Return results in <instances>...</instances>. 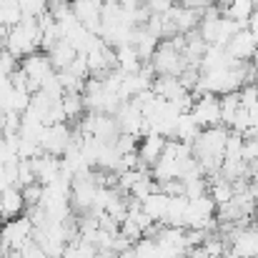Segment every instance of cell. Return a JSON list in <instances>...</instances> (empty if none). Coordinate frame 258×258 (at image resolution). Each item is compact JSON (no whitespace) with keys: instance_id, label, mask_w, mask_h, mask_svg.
<instances>
[{"instance_id":"cell-1","label":"cell","mask_w":258,"mask_h":258,"mask_svg":"<svg viewBox=\"0 0 258 258\" xmlns=\"http://www.w3.org/2000/svg\"><path fill=\"white\" fill-rule=\"evenodd\" d=\"M40 38H43V33L38 28V18H23L18 25L10 28L8 45L5 48L18 60H23V58H28V55H33V53L40 50Z\"/></svg>"},{"instance_id":"cell-2","label":"cell","mask_w":258,"mask_h":258,"mask_svg":"<svg viewBox=\"0 0 258 258\" xmlns=\"http://www.w3.org/2000/svg\"><path fill=\"white\" fill-rule=\"evenodd\" d=\"M35 226L28 216H18L13 221H5L0 228V241H3V256H8L10 251H23L30 241H33Z\"/></svg>"},{"instance_id":"cell-3","label":"cell","mask_w":258,"mask_h":258,"mask_svg":"<svg viewBox=\"0 0 258 258\" xmlns=\"http://www.w3.org/2000/svg\"><path fill=\"white\" fill-rule=\"evenodd\" d=\"M151 66H153L156 76H180L185 68H193V66L185 60L183 50H178L171 40H163V43L158 45L156 55L151 58Z\"/></svg>"},{"instance_id":"cell-4","label":"cell","mask_w":258,"mask_h":258,"mask_svg":"<svg viewBox=\"0 0 258 258\" xmlns=\"http://www.w3.org/2000/svg\"><path fill=\"white\" fill-rule=\"evenodd\" d=\"M71 141H73L71 125L68 123H55V125H45V131L38 138V146H40L43 153L63 158L68 153V148H71Z\"/></svg>"},{"instance_id":"cell-5","label":"cell","mask_w":258,"mask_h":258,"mask_svg":"<svg viewBox=\"0 0 258 258\" xmlns=\"http://www.w3.org/2000/svg\"><path fill=\"white\" fill-rule=\"evenodd\" d=\"M193 120L198 123L201 131L206 128H216V125H223V113H221V98L213 95V93H206L196 100L193 110H190Z\"/></svg>"},{"instance_id":"cell-6","label":"cell","mask_w":258,"mask_h":258,"mask_svg":"<svg viewBox=\"0 0 258 258\" xmlns=\"http://www.w3.org/2000/svg\"><path fill=\"white\" fill-rule=\"evenodd\" d=\"M20 68L25 71V76H28V81H30V93H38L40 86H43V81L55 73L53 66H50L48 53H43V50H38V53L23 58V60H20Z\"/></svg>"},{"instance_id":"cell-7","label":"cell","mask_w":258,"mask_h":258,"mask_svg":"<svg viewBox=\"0 0 258 258\" xmlns=\"http://www.w3.org/2000/svg\"><path fill=\"white\" fill-rule=\"evenodd\" d=\"M256 48H258L256 35H253L251 28H246V30H238V33L233 35V40L226 45V53H228L233 60H238V63H248V60H253Z\"/></svg>"},{"instance_id":"cell-8","label":"cell","mask_w":258,"mask_h":258,"mask_svg":"<svg viewBox=\"0 0 258 258\" xmlns=\"http://www.w3.org/2000/svg\"><path fill=\"white\" fill-rule=\"evenodd\" d=\"M166 138L158 136V133H148L143 136V141L138 143V158H141V168H153L161 158H163V151H166Z\"/></svg>"},{"instance_id":"cell-9","label":"cell","mask_w":258,"mask_h":258,"mask_svg":"<svg viewBox=\"0 0 258 258\" xmlns=\"http://www.w3.org/2000/svg\"><path fill=\"white\" fill-rule=\"evenodd\" d=\"M231 253L238 258H258V228H238L231 241Z\"/></svg>"},{"instance_id":"cell-10","label":"cell","mask_w":258,"mask_h":258,"mask_svg":"<svg viewBox=\"0 0 258 258\" xmlns=\"http://www.w3.org/2000/svg\"><path fill=\"white\" fill-rule=\"evenodd\" d=\"M23 211H28L25 206V198H23V190L10 185L0 193V213H3V221H13L18 216H23Z\"/></svg>"},{"instance_id":"cell-11","label":"cell","mask_w":258,"mask_h":258,"mask_svg":"<svg viewBox=\"0 0 258 258\" xmlns=\"http://www.w3.org/2000/svg\"><path fill=\"white\" fill-rule=\"evenodd\" d=\"M48 58H50L53 71L60 73V71H68V68L73 66V60L78 58V50H76L68 40H58V43L48 50Z\"/></svg>"},{"instance_id":"cell-12","label":"cell","mask_w":258,"mask_h":258,"mask_svg":"<svg viewBox=\"0 0 258 258\" xmlns=\"http://www.w3.org/2000/svg\"><path fill=\"white\" fill-rule=\"evenodd\" d=\"M141 206H143L146 216H151L153 223H166V218H168V208H171V196H166L163 190H158V193L148 196Z\"/></svg>"},{"instance_id":"cell-13","label":"cell","mask_w":258,"mask_h":258,"mask_svg":"<svg viewBox=\"0 0 258 258\" xmlns=\"http://www.w3.org/2000/svg\"><path fill=\"white\" fill-rule=\"evenodd\" d=\"M151 90H153L158 98H163V100H175V98L183 95L188 88H183V83H180L178 76H156Z\"/></svg>"},{"instance_id":"cell-14","label":"cell","mask_w":258,"mask_h":258,"mask_svg":"<svg viewBox=\"0 0 258 258\" xmlns=\"http://www.w3.org/2000/svg\"><path fill=\"white\" fill-rule=\"evenodd\" d=\"M198 136H201V128H198V123L193 120V115H190V113H183V115L178 118V123H175L173 138H175V141H180V143H188V146H193Z\"/></svg>"},{"instance_id":"cell-15","label":"cell","mask_w":258,"mask_h":258,"mask_svg":"<svg viewBox=\"0 0 258 258\" xmlns=\"http://www.w3.org/2000/svg\"><path fill=\"white\" fill-rule=\"evenodd\" d=\"M211 198H213V203L216 206H223V203H228V201H233V196H236V188H233V183L231 180H226L223 175L221 178H216V180H211Z\"/></svg>"},{"instance_id":"cell-16","label":"cell","mask_w":258,"mask_h":258,"mask_svg":"<svg viewBox=\"0 0 258 258\" xmlns=\"http://www.w3.org/2000/svg\"><path fill=\"white\" fill-rule=\"evenodd\" d=\"M241 90L238 93H228V95H221V113H223V125L228 128L233 123V118L238 115L241 110Z\"/></svg>"},{"instance_id":"cell-17","label":"cell","mask_w":258,"mask_h":258,"mask_svg":"<svg viewBox=\"0 0 258 258\" xmlns=\"http://www.w3.org/2000/svg\"><path fill=\"white\" fill-rule=\"evenodd\" d=\"M63 110H66V118H68V120H76V118L86 110L83 93H66V95H63Z\"/></svg>"},{"instance_id":"cell-18","label":"cell","mask_w":258,"mask_h":258,"mask_svg":"<svg viewBox=\"0 0 258 258\" xmlns=\"http://www.w3.org/2000/svg\"><path fill=\"white\" fill-rule=\"evenodd\" d=\"M23 190V198H25V206L28 208H35V206H40L43 203V185L40 183H30V185H25V188H20Z\"/></svg>"},{"instance_id":"cell-19","label":"cell","mask_w":258,"mask_h":258,"mask_svg":"<svg viewBox=\"0 0 258 258\" xmlns=\"http://www.w3.org/2000/svg\"><path fill=\"white\" fill-rule=\"evenodd\" d=\"M20 68V60L5 48V50H0V76H5V78H10L15 71Z\"/></svg>"},{"instance_id":"cell-20","label":"cell","mask_w":258,"mask_h":258,"mask_svg":"<svg viewBox=\"0 0 258 258\" xmlns=\"http://www.w3.org/2000/svg\"><path fill=\"white\" fill-rule=\"evenodd\" d=\"M243 161L246 163L258 161V138H243Z\"/></svg>"},{"instance_id":"cell-21","label":"cell","mask_w":258,"mask_h":258,"mask_svg":"<svg viewBox=\"0 0 258 258\" xmlns=\"http://www.w3.org/2000/svg\"><path fill=\"white\" fill-rule=\"evenodd\" d=\"M253 226L258 228V208H256V213H253Z\"/></svg>"},{"instance_id":"cell-22","label":"cell","mask_w":258,"mask_h":258,"mask_svg":"<svg viewBox=\"0 0 258 258\" xmlns=\"http://www.w3.org/2000/svg\"><path fill=\"white\" fill-rule=\"evenodd\" d=\"M45 3H48V8H50V5H55V3H60V0H45Z\"/></svg>"}]
</instances>
